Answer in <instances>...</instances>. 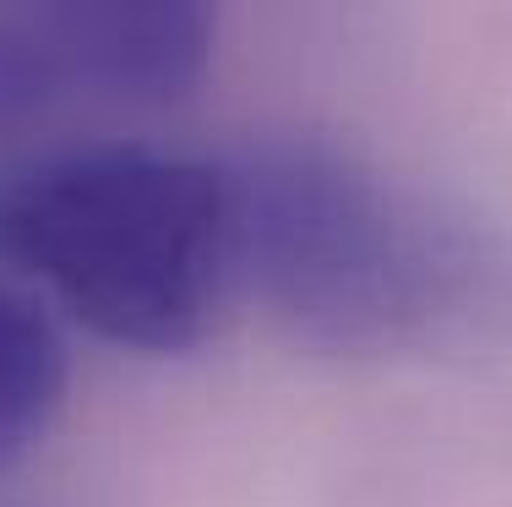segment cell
I'll return each mask as SVG.
<instances>
[{
	"instance_id": "obj_1",
	"label": "cell",
	"mask_w": 512,
	"mask_h": 507,
	"mask_svg": "<svg viewBox=\"0 0 512 507\" xmlns=\"http://www.w3.org/2000/svg\"><path fill=\"white\" fill-rule=\"evenodd\" d=\"M229 175L235 279L344 355H425L512 317V257L442 197L311 137L251 142Z\"/></svg>"
},
{
	"instance_id": "obj_3",
	"label": "cell",
	"mask_w": 512,
	"mask_h": 507,
	"mask_svg": "<svg viewBox=\"0 0 512 507\" xmlns=\"http://www.w3.org/2000/svg\"><path fill=\"white\" fill-rule=\"evenodd\" d=\"M213 17L175 0L0 6V153L60 110H142L197 93Z\"/></svg>"
},
{
	"instance_id": "obj_4",
	"label": "cell",
	"mask_w": 512,
	"mask_h": 507,
	"mask_svg": "<svg viewBox=\"0 0 512 507\" xmlns=\"http://www.w3.org/2000/svg\"><path fill=\"white\" fill-rule=\"evenodd\" d=\"M66 398V344L28 284L0 273V469L44 442Z\"/></svg>"
},
{
	"instance_id": "obj_2",
	"label": "cell",
	"mask_w": 512,
	"mask_h": 507,
	"mask_svg": "<svg viewBox=\"0 0 512 507\" xmlns=\"http://www.w3.org/2000/svg\"><path fill=\"white\" fill-rule=\"evenodd\" d=\"M0 262L104 344L186 355L235 284L229 175L142 142L66 148L6 169Z\"/></svg>"
}]
</instances>
